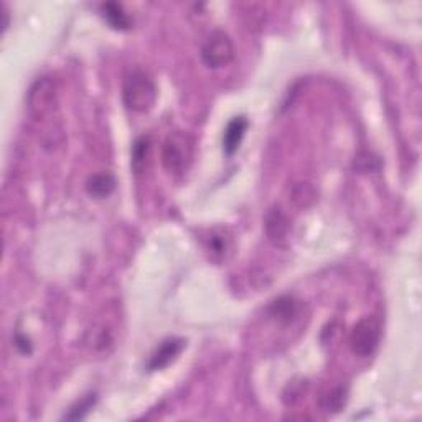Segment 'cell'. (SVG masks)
Listing matches in <instances>:
<instances>
[{"mask_svg": "<svg viewBox=\"0 0 422 422\" xmlns=\"http://www.w3.org/2000/svg\"><path fill=\"white\" fill-rule=\"evenodd\" d=\"M122 100L127 109L134 112H147L157 101V86L145 73L134 71L127 76L122 88Z\"/></svg>", "mask_w": 422, "mask_h": 422, "instance_id": "1", "label": "cell"}, {"mask_svg": "<svg viewBox=\"0 0 422 422\" xmlns=\"http://www.w3.org/2000/svg\"><path fill=\"white\" fill-rule=\"evenodd\" d=\"M193 159V142L185 132H174L167 137L162 149V162L171 175L185 174Z\"/></svg>", "mask_w": 422, "mask_h": 422, "instance_id": "2", "label": "cell"}, {"mask_svg": "<svg viewBox=\"0 0 422 422\" xmlns=\"http://www.w3.org/2000/svg\"><path fill=\"white\" fill-rule=\"evenodd\" d=\"M381 340V322L376 317H365L353 327L350 346L355 355L366 358L376 351Z\"/></svg>", "mask_w": 422, "mask_h": 422, "instance_id": "3", "label": "cell"}, {"mask_svg": "<svg viewBox=\"0 0 422 422\" xmlns=\"http://www.w3.org/2000/svg\"><path fill=\"white\" fill-rule=\"evenodd\" d=\"M234 58V47L231 38L224 32H213L201 48V60L208 68H223Z\"/></svg>", "mask_w": 422, "mask_h": 422, "instance_id": "4", "label": "cell"}, {"mask_svg": "<svg viewBox=\"0 0 422 422\" xmlns=\"http://www.w3.org/2000/svg\"><path fill=\"white\" fill-rule=\"evenodd\" d=\"M55 100V86L48 78H42L28 92V109L35 117H42L52 109Z\"/></svg>", "mask_w": 422, "mask_h": 422, "instance_id": "5", "label": "cell"}, {"mask_svg": "<svg viewBox=\"0 0 422 422\" xmlns=\"http://www.w3.org/2000/svg\"><path fill=\"white\" fill-rule=\"evenodd\" d=\"M185 342L180 338H167L157 346V350L152 353L147 370L149 371H160L170 365L171 361L176 360V356L180 355L183 350Z\"/></svg>", "mask_w": 422, "mask_h": 422, "instance_id": "6", "label": "cell"}, {"mask_svg": "<svg viewBox=\"0 0 422 422\" xmlns=\"http://www.w3.org/2000/svg\"><path fill=\"white\" fill-rule=\"evenodd\" d=\"M264 228H266L267 238L274 244H282L287 239L289 229H291V222L281 208H271L264 218Z\"/></svg>", "mask_w": 422, "mask_h": 422, "instance_id": "7", "label": "cell"}, {"mask_svg": "<svg viewBox=\"0 0 422 422\" xmlns=\"http://www.w3.org/2000/svg\"><path fill=\"white\" fill-rule=\"evenodd\" d=\"M249 122L246 116H238L233 117L231 121L228 122L227 129H224L223 134V150L227 155H233L234 152L239 149L241 142L244 139V134H246Z\"/></svg>", "mask_w": 422, "mask_h": 422, "instance_id": "8", "label": "cell"}, {"mask_svg": "<svg viewBox=\"0 0 422 422\" xmlns=\"http://www.w3.org/2000/svg\"><path fill=\"white\" fill-rule=\"evenodd\" d=\"M101 16L107 23H109L111 28H114V30L126 32L129 30L132 25L129 16L124 12L122 6H119V4L116 2L101 4Z\"/></svg>", "mask_w": 422, "mask_h": 422, "instance_id": "9", "label": "cell"}, {"mask_svg": "<svg viewBox=\"0 0 422 422\" xmlns=\"http://www.w3.org/2000/svg\"><path fill=\"white\" fill-rule=\"evenodd\" d=\"M116 188V180L111 174H96L88 179L86 181V191L92 198H106L109 196Z\"/></svg>", "mask_w": 422, "mask_h": 422, "instance_id": "10", "label": "cell"}, {"mask_svg": "<svg viewBox=\"0 0 422 422\" xmlns=\"http://www.w3.org/2000/svg\"><path fill=\"white\" fill-rule=\"evenodd\" d=\"M269 313L279 322H291L299 313V302L294 297H281L271 303Z\"/></svg>", "mask_w": 422, "mask_h": 422, "instance_id": "11", "label": "cell"}, {"mask_svg": "<svg viewBox=\"0 0 422 422\" xmlns=\"http://www.w3.org/2000/svg\"><path fill=\"white\" fill-rule=\"evenodd\" d=\"M149 152H150L149 137H140V139H137L134 142V145H132L131 164H132V169H134L137 174L142 171V169L145 167V160L147 157H149Z\"/></svg>", "mask_w": 422, "mask_h": 422, "instance_id": "12", "label": "cell"}, {"mask_svg": "<svg viewBox=\"0 0 422 422\" xmlns=\"http://www.w3.org/2000/svg\"><path fill=\"white\" fill-rule=\"evenodd\" d=\"M97 397L96 394H88L76 402L75 406H71V409L68 411V414H65L66 421H81L85 419L88 412L92 409V406L96 404Z\"/></svg>", "mask_w": 422, "mask_h": 422, "instance_id": "13", "label": "cell"}, {"mask_svg": "<svg viewBox=\"0 0 422 422\" xmlns=\"http://www.w3.org/2000/svg\"><path fill=\"white\" fill-rule=\"evenodd\" d=\"M317 198L315 190L312 188V185L308 183H299L296 188H294V201H296L297 206L301 208H307L311 206Z\"/></svg>", "mask_w": 422, "mask_h": 422, "instance_id": "14", "label": "cell"}, {"mask_svg": "<svg viewBox=\"0 0 422 422\" xmlns=\"http://www.w3.org/2000/svg\"><path fill=\"white\" fill-rule=\"evenodd\" d=\"M345 402H346V390L345 387H335V390H332L325 396V399H323V407H325V411L337 412L345 406Z\"/></svg>", "mask_w": 422, "mask_h": 422, "instance_id": "15", "label": "cell"}, {"mask_svg": "<svg viewBox=\"0 0 422 422\" xmlns=\"http://www.w3.org/2000/svg\"><path fill=\"white\" fill-rule=\"evenodd\" d=\"M16 346L18 351L23 353V355H32V351H33L32 340L27 335H23V333H17Z\"/></svg>", "mask_w": 422, "mask_h": 422, "instance_id": "16", "label": "cell"}, {"mask_svg": "<svg viewBox=\"0 0 422 422\" xmlns=\"http://www.w3.org/2000/svg\"><path fill=\"white\" fill-rule=\"evenodd\" d=\"M210 249L215 254H223L224 249H227V241H224L223 236H213L210 239Z\"/></svg>", "mask_w": 422, "mask_h": 422, "instance_id": "17", "label": "cell"}]
</instances>
